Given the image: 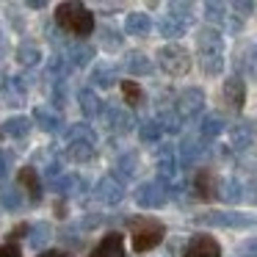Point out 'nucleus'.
<instances>
[{"label": "nucleus", "instance_id": "f3484780", "mask_svg": "<svg viewBox=\"0 0 257 257\" xmlns=\"http://www.w3.org/2000/svg\"><path fill=\"white\" fill-rule=\"evenodd\" d=\"M150 31H152L150 14L130 12L127 17H124V34H127V36H139V39H144V36H150Z\"/></svg>", "mask_w": 257, "mask_h": 257}, {"label": "nucleus", "instance_id": "ea45409f", "mask_svg": "<svg viewBox=\"0 0 257 257\" xmlns=\"http://www.w3.org/2000/svg\"><path fill=\"white\" fill-rule=\"evenodd\" d=\"M9 169H12V155L6 150H0V180L9 174Z\"/></svg>", "mask_w": 257, "mask_h": 257}, {"label": "nucleus", "instance_id": "423d86ee", "mask_svg": "<svg viewBox=\"0 0 257 257\" xmlns=\"http://www.w3.org/2000/svg\"><path fill=\"white\" fill-rule=\"evenodd\" d=\"M133 199H136V205L144 207V210H161L169 202V188L163 183H158V180H147V183H141L139 188L133 191Z\"/></svg>", "mask_w": 257, "mask_h": 257}, {"label": "nucleus", "instance_id": "0eeeda50", "mask_svg": "<svg viewBox=\"0 0 257 257\" xmlns=\"http://www.w3.org/2000/svg\"><path fill=\"white\" fill-rule=\"evenodd\" d=\"M174 111L183 122H191L196 119L202 111H205V91L191 86V89H183L177 97H174Z\"/></svg>", "mask_w": 257, "mask_h": 257}, {"label": "nucleus", "instance_id": "a211bd4d", "mask_svg": "<svg viewBox=\"0 0 257 257\" xmlns=\"http://www.w3.org/2000/svg\"><path fill=\"white\" fill-rule=\"evenodd\" d=\"M34 122L39 124L45 133H58V130H61V113L53 111L50 105H36L34 108Z\"/></svg>", "mask_w": 257, "mask_h": 257}, {"label": "nucleus", "instance_id": "473e14b6", "mask_svg": "<svg viewBox=\"0 0 257 257\" xmlns=\"http://www.w3.org/2000/svg\"><path fill=\"white\" fill-rule=\"evenodd\" d=\"M100 45H102V50H108V53H116L119 47H122V36H119V31L113 28V25H102L100 28Z\"/></svg>", "mask_w": 257, "mask_h": 257}, {"label": "nucleus", "instance_id": "393cba45", "mask_svg": "<svg viewBox=\"0 0 257 257\" xmlns=\"http://www.w3.org/2000/svg\"><path fill=\"white\" fill-rule=\"evenodd\" d=\"M94 155H97L94 144H83V141L67 144V150H64V158L69 163H89V161H94Z\"/></svg>", "mask_w": 257, "mask_h": 257}, {"label": "nucleus", "instance_id": "1a4fd4ad", "mask_svg": "<svg viewBox=\"0 0 257 257\" xmlns=\"http://www.w3.org/2000/svg\"><path fill=\"white\" fill-rule=\"evenodd\" d=\"M191 188H194V196L202 202H213L218 199V174L213 172V169H196L194 174V183H191Z\"/></svg>", "mask_w": 257, "mask_h": 257}, {"label": "nucleus", "instance_id": "cd10ccee", "mask_svg": "<svg viewBox=\"0 0 257 257\" xmlns=\"http://www.w3.org/2000/svg\"><path fill=\"white\" fill-rule=\"evenodd\" d=\"M17 61L23 64V67L34 69L36 64L42 61V47L34 45V42H20V47H17Z\"/></svg>", "mask_w": 257, "mask_h": 257}, {"label": "nucleus", "instance_id": "6e6552de", "mask_svg": "<svg viewBox=\"0 0 257 257\" xmlns=\"http://www.w3.org/2000/svg\"><path fill=\"white\" fill-rule=\"evenodd\" d=\"M221 100L227 105V111L240 113L243 111V102H246V83L240 75H229L221 86Z\"/></svg>", "mask_w": 257, "mask_h": 257}, {"label": "nucleus", "instance_id": "4c0bfd02", "mask_svg": "<svg viewBox=\"0 0 257 257\" xmlns=\"http://www.w3.org/2000/svg\"><path fill=\"white\" fill-rule=\"evenodd\" d=\"M232 12H238L235 17H249L254 12V3L251 0H238V3H232Z\"/></svg>", "mask_w": 257, "mask_h": 257}, {"label": "nucleus", "instance_id": "412c9836", "mask_svg": "<svg viewBox=\"0 0 257 257\" xmlns=\"http://www.w3.org/2000/svg\"><path fill=\"white\" fill-rule=\"evenodd\" d=\"M89 80H91V86H97V89H111V86L119 80V75H116V67H113V64H108V61L97 64V67L91 69Z\"/></svg>", "mask_w": 257, "mask_h": 257}, {"label": "nucleus", "instance_id": "9d476101", "mask_svg": "<svg viewBox=\"0 0 257 257\" xmlns=\"http://www.w3.org/2000/svg\"><path fill=\"white\" fill-rule=\"evenodd\" d=\"M94 196H97V202H102V205H119V202L124 199V183L111 172L94 185Z\"/></svg>", "mask_w": 257, "mask_h": 257}, {"label": "nucleus", "instance_id": "79ce46f5", "mask_svg": "<svg viewBox=\"0 0 257 257\" xmlns=\"http://www.w3.org/2000/svg\"><path fill=\"white\" fill-rule=\"evenodd\" d=\"M36 257H69V251H64V249H47V251H39Z\"/></svg>", "mask_w": 257, "mask_h": 257}, {"label": "nucleus", "instance_id": "dca6fc26", "mask_svg": "<svg viewBox=\"0 0 257 257\" xmlns=\"http://www.w3.org/2000/svg\"><path fill=\"white\" fill-rule=\"evenodd\" d=\"M61 56V53H58ZM64 58H67L69 67H89L94 61V47L86 45V42H78V45H67L64 47Z\"/></svg>", "mask_w": 257, "mask_h": 257}, {"label": "nucleus", "instance_id": "2eb2a0df", "mask_svg": "<svg viewBox=\"0 0 257 257\" xmlns=\"http://www.w3.org/2000/svg\"><path fill=\"white\" fill-rule=\"evenodd\" d=\"M89 257H124V238L119 232H108L105 238L89 251Z\"/></svg>", "mask_w": 257, "mask_h": 257}, {"label": "nucleus", "instance_id": "a878e982", "mask_svg": "<svg viewBox=\"0 0 257 257\" xmlns=\"http://www.w3.org/2000/svg\"><path fill=\"white\" fill-rule=\"evenodd\" d=\"M64 139H67L69 144H75V141H83V144H97V133L86 122L67 124V127H64Z\"/></svg>", "mask_w": 257, "mask_h": 257}, {"label": "nucleus", "instance_id": "7ed1b4c3", "mask_svg": "<svg viewBox=\"0 0 257 257\" xmlns=\"http://www.w3.org/2000/svg\"><path fill=\"white\" fill-rule=\"evenodd\" d=\"M130 235H133L136 251H150L155 246H161V240L166 238V227H163V221H158L152 216H139L130 218Z\"/></svg>", "mask_w": 257, "mask_h": 257}, {"label": "nucleus", "instance_id": "f704fd0d", "mask_svg": "<svg viewBox=\"0 0 257 257\" xmlns=\"http://www.w3.org/2000/svg\"><path fill=\"white\" fill-rule=\"evenodd\" d=\"M169 14H172V17H177L180 23H185L188 28L194 25V20H196L194 3H169Z\"/></svg>", "mask_w": 257, "mask_h": 257}, {"label": "nucleus", "instance_id": "72a5a7b5", "mask_svg": "<svg viewBox=\"0 0 257 257\" xmlns=\"http://www.w3.org/2000/svg\"><path fill=\"white\" fill-rule=\"evenodd\" d=\"M122 97L130 108H139L144 102V89H141L136 80H122Z\"/></svg>", "mask_w": 257, "mask_h": 257}, {"label": "nucleus", "instance_id": "5701e85b", "mask_svg": "<svg viewBox=\"0 0 257 257\" xmlns=\"http://www.w3.org/2000/svg\"><path fill=\"white\" fill-rule=\"evenodd\" d=\"M218 199H224L227 205H238L243 199V183L238 177L218 180Z\"/></svg>", "mask_w": 257, "mask_h": 257}, {"label": "nucleus", "instance_id": "9b49d317", "mask_svg": "<svg viewBox=\"0 0 257 257\" xmlns=\"http://www.w3.org/2000/svg\"><path fill=\"white\" fill-rule=\"evenodd\" d=\"M257 144V124L254 122H238L229 127V147L235 152H249Z\"/></svg>", "mask_w": 257, "mask_h": 257}, {"label": "nucleus", "instance_id": "c9c22d12", "mask_svg": "<svg viewBox=\"0 0 257 257\" xmlns=\"http://www.w3.org/2000/svg\"><path fill=\"white\" fill-rule=\"evenodd\" d=\"M139 155H136V152H127V155H122V161H119V172H113V174H116V177L119 180H122V177H133V174L136 172H139Z\"/></svg>", "mask_w": 257, "mask_h": 257}, {"label": "nucleus", "instance_id": "39448f33", "mask_svg": "<svg viewBox=\"0 0 257 257\" xmlns=\"http://www.w3.org/2000/svg\"><path fill=\"white\" fill-rule=\"evenodd\" d=\"M194 221L196 224H205V227H224V229H249V227H257V216H251V213H240V210L199 213Z\"/></svg>", "mask_w": 257, "mask_h": 257}, {"label": "nucleus", "instance_id": "f8f14e48", "mask_svg": "<svg viewBox=\"0 0 257 257\" xmlns=\"http://www.w3.org/2000/svg\"><path fill=\"white\" fill-rule=\"evenodd\" d=\"M183 257H221V246H218V240L213 235L199 232L185 243Z\"/></svg>", "mask_w": 257, "mask_h": 257}, {"label": "nucleus", "instance_id": "37998d69", "mask_svg": "<svg viewBox=\"0 0 257 257\" xmlns=\"http://www.w3.org/2000/svg\"><path fill=\"white\" fill-rule=\"evenodd\" d=\"M56 216H58V218H64V216H67V207H64L61 202H58V205H56Z\"/></svg>", "mask_w": 257, "mask_h": 257}, {"label": "nucleus", "instance_id": "2f4dec72", "mask_svg": "<svg viewBox=\"0 0 257 257\" xmlns=\"http://www.w3.org/2000/svg\"><path fill=\"white\" fill-rule=\"evenodd\" d=\"M227 6L224 3H216V0H207L205 3V20L207 23H213V28L216 25H227Z\"/></svg>", "mask_w": 257, "mask_h": 257}, {"label": "nucleus", "instance_id": "bb28decb", "mask_svg": "<svg viewBox=\"0 0 257 257\" xmlns=\"http://www.w3.org/2000/svg\"><path fill=\"white\" fill-rule=\"evenodd\" d=\"M78 105H80V111H83L86 119H94V116H100L102 102H100V97L94 94V89H80L78 91Z\"/></svg>", "mask_w": 257, "mask_h": 257}, {"label": "nucleus", "instance_id": "c03bdc74", "mask_svg": "<svg viewBox=\"0 0 257 257\" xmlns=\"http://www.w3.org/2000/svg\"><path fill=\"white\" fill-rule=\"evenodd\" d=\"M28 6H31V9H45V0H31Z\"/></svg>", "mask_w": 257, "mask_h": 257}, {"label": "nucleus", "instance_id": "f03ea898", "mask_svg": "<svg viewBox=\"0 0 257 257\" xmlns=\"http://www.w3.org/2000/svg\"><path fill=\"white\" fill-rule=\"evenodd\" d=\"M56 25L64 31V34L75 36L78 42H86L91 34H94V14L83 6V3H58L56 6Z\"/></svg>", "mask_w": 257, "mask_h": 257}, {"label": "nucleus", "instance_id": "4468645a", "mask_svg": "<svg viewBox=\"0 0 257 257\" xmlns=\"http://www.w3.org/2000/svg\"><path fill=\"white\" fill-rule=\"evenodd\" d=\"M17 188L25 191L34 202H39L42 199V177H39V172H36L34 166H23L20 174H17Z\"/></svg>", "mask_w": 257, "mask_h": 257}, {"label": "nucleus", "instance_id": "b1692460", "mask_svg": "<svg viewBox=\"0 0 257 257\" xmlns=\"http://www.w3.org/2000/svg\"><path fill=\"white\" fill-rule=\"evenodd\" d=\"M158 31H161V36H166V39L177 42L180 36H185L188 25L180 23V20H177V17H172V14H161V20H158Z\"/></svg>", "mask_w": 257, "mask_h": 257}, {"label": "nucleus", "instance_id": "e433bc0d", "mask_svg": "<svg viewBox=\"0 0 257 257\" xmlns=\"http://www.w3.org/2000/svg\"><path fill=\"white\" fill-rule=\"evenodd\" d=\"M56 188L58 194H78V191H83V180L78 174H64L56 180Z\"/></svg>", "mask_w": 257, "mask_h": 257}, {"label": "nucleus", "instance_id": "a19ab883", "mask_svg": "<svg viewBox=\"0 0 257 257\" xmlns=\"http://www.w3.org/2000/svg\"><path fill=\"white\" fill-rule=\"evenodd\" d=\"M240 251H243L246 257H257V238L243 240V243H240Z\"/></svg>", "mask_w": 257, "mask_h": 257}, {"label": "nucleus", "instance_id": "20e7f679", "mask_svg": "<svg viewBox=\"0 0 257 257\" xmlns=\"http://www.w3.org/2000/svg\"><path fill=\"white\" fill-rule=\"evenodd\" d=\"M155 61L169 78H183V75L191 72L194 58H191V53H188L185 45H180V42H169V45H163L161 50H158Z\"/></svg>", "mask_w": 257, "mask_h": 257}, {"label": "nucleus", "instance_id": "6ab92c4d", "mask_svg": "<svg viewBox=\"0 0 257 257\" xmlns=\"http://www.w3.org/2000/svg\"><path fill=\"white\" fill-rule=\"evenodd\" d=\"M227 130V122H224V116H218V113H207L205 119H202V124H199V139L205 141V144H210V141H216L218 136Z\"/></svg>", "mask_w": 257, "mask_h": 257}, {"label": "nucleus", "instance_id": "c756f323", "mask_svg": "<svg viewBox=\"0 0 257 257\" xmlns=\"http://www.w3.org/2000/svg\"><path fill=\"white\" fill-rule=\"evenodd\" d=\"M20 205H23V191H20L17 185H9V183L0 185V207L20 210Z\"/></svg>", "mask_w": 257, "mask_h": 257}, {"label": "nucleus", "instance_id": "c85d7f7f", "mask_svg": "<svg viewBox=\"0 0 257 257\" xmlns=\"http://www.w3.org/2000/svg\"><path fill=\"white\" fill-rule=\"evenodd\" d=\"M163 136V127L158 119H141L139 122V139L144 141V144H158Z\"/></svg>", "mask_w": 257, "mask_h": 257}, {"label": "nucleus", "instance_id": "f257e3e1", "mask_svg": "<svg viewBox=\"0 0 257 257\" xmlns=\"http://www.w3.org/2000/svg\"><path fill=\"white\" fill-rule=\"evenodd\" d=\"M196 58H199V67L205 75L216 78L224 72V34L213 25L196 31Z\"/></svg>", "mask_w": 257, "mask_h": 257}, {"label": "nucleus", "instance_id": "ddd939ff", "mask_svg": "<svg viewBox=\"0 0 257 257\" xmlns=\"http://www.w3.org/2000/svg\"><path fill=\"white\" fill-rule=\"evenodd\" d=\"M100 116H105V124L111 133H130L136 127V119L130 116L127 108H116V105H102Z\"/></svg>", "mask_w": 257, "mask_h": 257}, {"label": "nucleus", "instance_id": "4be33fe9", "mask_svg": "<svg viewBox=\"0 0 257 257\" xmlns=\"http://www.w3.org/2000/svg\"><path fill=\"white\" fill-rule=\"evenodd\" d=\"M31 130H34V119H28V116H9L6 122H3V130H0V133L20 141V139H25Z\"/></svg>", "mask_w": 257, "mask_h": 257}, {"label": "nucleus", "instance_id": "58836bf2", "mask_svg": "<svg viewBox=\"0 0 257 257\" xmlns=\"http://www.w3.org/2000/svg\"><path fill=\"white\" fill-rule=\"evenodd\" d=\"M0 257H23V251H20V246L17 243H0Z\"/></svg>", "mask_w": 257, "mask_h": 257}, {"label": "nucleus", "instance_id": "aec40b11", "mask_svg": "<svg viewBox=\"0 0 257 257\" xmlns=\"http://www.w3.org/2000/svg\"><path fill=\"white\" fill-rule=\"evenodd\" d=\"M124 69H127L133 78H144V75L152 72V58L144 56L141 50H130L124 56Z\"/></svg>", "mask_w": 257, "mask_h": 257}, {"label": "nucleus", "instance_id": "7c9ffc66", "mask_svg": "<svg viewBox=\"0 0 257 257\" xmlns=\"http://www.w3.org/2000/svg\"><path fill=\"white\" fill-rule=\"evenodd\" d=\"M28 232H31V235H28V243L34 246L36 251H42V246H45L47 240L53 238V227H50L47 221H39V224H34V227H31Z\"/></svg>", "mask_w": 257, "mask_h": 257}, {"label": "nucleus", "instance_id": "a18cd8bd", "mask_svg": "<svg viewBox=\"0 0 257 257\" xmlns=\"http://www.w3.org/2000/svg\"><path fill=\"white\" fill-rule=\"evenodd\" d=\"M254 58H257V50H254Z\"/></svg>", "mask_w": 257, "mask_h": 257}]
</instances>
